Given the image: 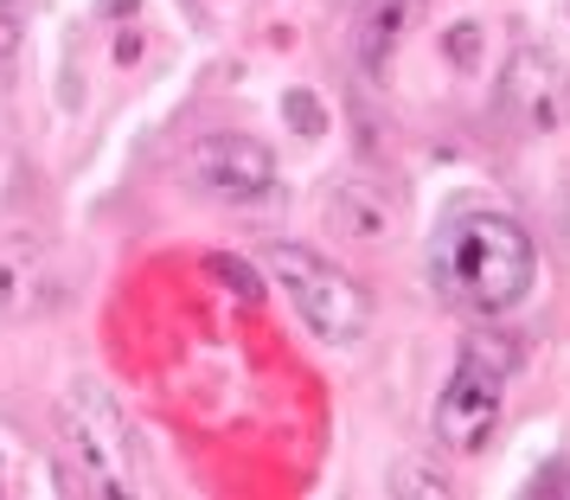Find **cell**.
<instances>
[{
  "instance_id": "cell-8",
  "label": "cell",
  "mask_w": 570,
  "mask_h": 500,
  "mask_svg": "<svg viewBox=\"0 0 570 500\" xmlns=\"http://www.w3.org/2000/svg\"><path fill=\"white\" fill-rule=\"evenodd\" d=\"M288 109H295V129H321V116H314V104H302V97H295Z\"/></svg>"
},
{
  "instance_id": "cell-7",
  "label": "cell",
  "mask_w": 570,
  "mask_h": 500,
  "mask_svg": "<svg viewBox=\"0 0 570 500\" xmlns=\"http://www.w3.org/2000/svg\"><path fill=\"white\" fill-rule=\"evenodd\" d=\"M423 20V0H360V13H353V52L372 78H385L391 52L411 39V27Z\"/></svg>"
},
{
  "instance_id": "cell-5",
  "label": "cell",
  "mask_w": 570,
  "mask_h": 500,
  "mask_svg": "<svg viewBox=\"0 0 570 500\" xmlns=\"http://www.w3.org/2000/svg\"><path fill=\"white\" fill-rule=\"evenodd\" d=\"M65 437H71V449H78L83 474H97V488L104 494H122V418H116V404H109L104 392H78L71 404H65Z\"/></svg>"
},
{
  "instance_id": "cell-3",
  "label": "cell",
  "mask_w": 570,
  "mask_h": 500,
  "mask_svg": "<svg viewBox=\"0 0 570 500\" xmlns=\"http://www.w3.org/2000/svg\"><path fill=\"white\" fill-rule=\"evenodd\" d=\"M263 264L276 269V283L288 290V302H295V315L308 321L314 341L346 346V341L365 334L372 302H365V290L346 276V269H334L327 257H314V251H302V244H269Z\"/></svg>"
},
{
  "instance_id": "cell-1",
  "label": "cell",
  "mask_w": 570,
  "mask_h": 500,
  "mask_svg": "<svg viewBox=\"0 0 570 500\" xmlns=\"http://www.w3.org/2000/svg\"><path fill=\"white\" fill-rule=\"evenodd\" d=\"M539 276V251L507 212H455L430 237V283L462 315H507Z\"/></svg>"
},
{
  "instance_id": "cell-2",
  "label": "cell",
  "mask_w": 570,
  "mask_h": 500,
  "mask_svg": "<svg viewBox=\"0 0 570 500\" xmlns=\"http://www.w3.org/2000/svg\"><path fill=\"white\" fill-rule=\"evenodd\" d=\"M507 379H513V346L493 341V334H474L462 346V360L449 372V385L436 398V437L449 449H488L493 423H500V398H507Z\"/></svg>"
},
{
  "instance_id": "cell-6",
  "label": "cell",
  "mask_w": 570,
  "mask_h": 500,
  "mask_svg": "<svg viewBox=\"0 0 570 500\" xmlns=\"http://www.w3.org/2000/svg\"><path fill=\"white\" fill-rule=\"evenodd\" d=\"M507 109L525 116L532 129H558L570 122V78L544 52H525L507 65Z\"/></svg>"
},
{
  "instance_id": "cell-4",
  "label": "cell",
  "mask_w": 570,
  "mask_h": 500,
  "mask_svg": "<svg viewBox=\"0 0 570 500\" xmlns=\"http://www.w3.org/2000/svg\"><path fill=\"white\" fill-rule=\"evenodd\" d=\"M193 180L218 206H257L276 193V155L250 135H212L193 148Z\"/></svg>"
}]
</instances>
